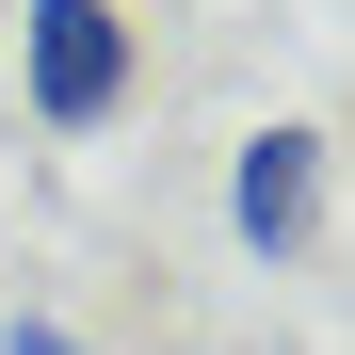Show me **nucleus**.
<instances>
[{"instance_id": "7ed1b4c3", "label": "nucleus", "mask_w": 355, "mask_h": 355, "mask_svg": "<svg viewBox=\"0 0 355 355\" xmlns=\"http://www.w3.org/2000/svg\"><path fill=\"white\" fill-rule=\"evenodd\" d=\"M0 355H97L81 323H49V307H17V323H0Z\"/></svg>"}, {"instance_id": "f257e3e1", "label": "nucleus", "mask_w": 355, "mask_h": 355, "mask_svg": "<svg viewBox=\"0 0 355 355\" xmlns=\"http://www.w3.org/2000/svg\"><path fill=\"white\" fill-rule=\"evenodd\" d=\"M17 97H33V130L97 146L113 113L146 97V33H130V0H17Z\"/></svg>"}, {"instance_id": "f03ea898", "label": "nucleus", "mask_w": 355, "mask_h": 355, "mask_svg": "<svg viewBox=\"0 0 355 355\" xmlns=\"http://www.w3.org/2000/svg\"><path fill=\"white\" fill-rule=\"evenodd\" d=\"M323 210H339V146L323 130H243L226 146V243H243L259 275H291V259H323Z\"/></svg>"}]
</instances>
